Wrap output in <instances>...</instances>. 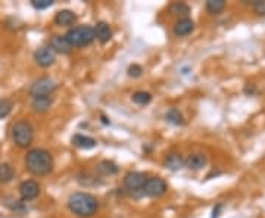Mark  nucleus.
I'll return each mask as SVG.
<instances>
[{
  "label": "nucleus",
  "mask_w": 265,
  "mask_h": 218,
  "mask_svg": "<svg viewBox=\"0 0 265 218\" xmlns=\"http://www.w3.org/2000/svg\"><path fill=\"white\" fill-rule=\"evenodd\" d=\"M208 162L207 155L204 154H191L184 159V167H187L189 170L197 171V170H202Z\"/></svg>",
  "instance_id": "obj_11"
},
{
  "label": "nucleus",
  "mask_w": 265,
  "mask_h": 218,
  "mask_svg": "<svg viewBox=\"0 0 265 218\" xmlns=\"http://www.w3.org/2000/svg\"><path fill=\"white\" fill-rule=\"evenodd\" d=\"M194 28V24L191 20L189 18H180L175 25H174V34L177 37H184V36H189Z\"/></svg>",
  "instance_id": "obj_13"
},
{
  "label": "nucleus",
  "mask_w": 265,
  "mask_h": 218,
  "mask_svg": "<svg viewBox=\"0 0 265 218\" xmlns=\"http://www.w3.org/2000/svg\"><path fill=\"white\" fill-rule=\"evenodd\" d=\"M52 106V98L47 96V98H33V102H31V108L36 111V112H46L49 111V108Z\"/></svg>",
  "instance_id": "obj_17"
},
{
  "label": "nucleus",
  "mask_w": 265,
  "mask_h": 218,
  "mask_svg": "<svg viewBox=\"0 0 265 218\" xmlns=\"http://www.w3.org/2000/svg\"><path fill=\"white\" fill-rule=\"evenodd\" d=\"M164 167L171 170V171H178L184 167V159L180 154L177 152H172V154H168L164 159Z\"/></svg>",
  "instance_id": "obj_14"
},
{
  "label": "nucleus",
  "mask_w": 265,
  "mask_h": 218,
  "mask_svg": "<svg viewBox=\"0 0 265 218\" xmlns=\"http://www.w3.org/2000/svg\"><path fill=\"white\" fill-rule=\"evenodd\" d=\"M31 5H33L36 9L41 11V9L50 8V6L53 5V0H31Z\"/></svg>",
  "instance_id": "obj_25"
},
{
  "label": "nucleus",
  "mask_w": 265,
  "mask_h": 218,
  "mask_svg": "<svg viewBox=\"0 0 265 218\" xmlns=\"http://www.w3.org/2000/svg\"><path fill=\"white\" fill-rule=\"evenodd\" d=\"M49 46H50V49L56 53H63V55H66V53H70L71 50H73V46L70 44V41L66 40V37L65 36H53L52 39H50V41H49Z\"/></svg>",
  "instance_id": "obj_10"
},
{
  "label": "nucleus",
  "mask_w": 265,
  "mask_h": 218,
  "mask_svg": "<svg viewBox=\"0 0 265 218\" xmlns=\"http://www.w3.org/2000/svg\"><path fill=\"white\" fill-rule=\"evenodd\" d=\"M73 143L77 148H81V149H92L96 146V140L93 137L83 136V134H76L73 137Z\"/></svg>",
  "instance_id": "obj_16"
},
{
  "label": "nucleus",
  "mask_w": 265,
  "mask_h": 218,
  "mask_svg": "<svg viewBox=\"0 0 265 218\" xmlns=\"http://www.w3.org/2000/svg\"><path fill=\"white\" fill-rule=\"evenodd\" d=\"M38 193H40V187L34 180H27L19 186V195L22 200H33L38 196Z\"/></svg>",
  "instance_id": "obj_9"
},
{
  "label": "nucleus",
  "mask_w": 265,
  "mask_h": 218,
  "mask_svg": "<svg viewBox=\"0 0 265 218\" xmlns=\"http://www.w3.org/2000/svg\"><path fill=\"white\" fill-rule=\"evenodd\" d=\"M146 196L151 198H159L167 192V183L159 177H151L146 180L145 187L142 190Z\"/></svg>",
  "instance_id": "obj_6"
},
{
  "label": "nucleus",
  "mask_w": 265,
  "mask_h": 218,
  "mask_svg": "<svg viewBox=\"0 0 265 218\" xmlns=\"http://www.w3.org/2000/svg\"><path fill=\"white\" fill-rule=\"evenodd\" d=\"M95 37H96L100 43H108V41L111 40V37H112V30H111V27H109L106 22H103V21L97 22L96 27H95Z\"/></svg>",
  "instance_id": "obj_15"
},
{
  "label": "nucleus",
  "mask_w": 265,
  "mask_h": 218,
  "mask_svg": "<svg viewBox=\"0 0 265 218\" xmlns=\"http://www.w3.org/2000/svg\"><path fill=\"white\" fill-rule=\"evenodd\" d=\"M221 205H217L215 208H214V211H212V218H218L220 217V211H221Z\"/></svg>",
  "instance_id": "obj_28"
},
{
  "label": "nucleus",
  "mask_w": 265,
  "mask_h": 218,
  "mask_svg": "<svg viewBox=\"0 0 265 218\" xmlns=\"http://www.w3.org/2000/svg\"><path fill=\"white\" fill-rule=\"evenodd\" d=\"M15 177V170L9 164H0V183H9Z\"/></svg>",
  "instance_id": "obj_18"
},
{
  "label": "nucleus",
  "mask_w": 265,
  "mask_h": 218,
  "mask_svg": "<svg viewBox=\"0 0 265 218\" xmlns=\"http://www.w3.org/2000/svg\"><path fill=\"white\" fill-rule=\"evenodd\" d=\"M142 72H143V69H142V66L140 65H131L130 68H128V76L130 77H140L142 76Z\"/></svg>",
  "instance_id": "obj_26"
},
{
  "label": "nucleus",
  "mask_w": 265,
  "mask_h": 218,
  "mask_svg": "<svg viewBox=\"0 0 265 218\" xmlns=\"http://www.w3.org/2000/svg\"><path fill=\"white\" fill-rule=\"evenodd\" d=\"M252 5H253V9L256 14L265 15V0H255Z\"/></svg>",
  "instance_id": "obj_27"
},
{
  "label": "nucleus",
  "mask_w": 265,
  "mask_h": 218,
  "mask_svg": "<svg viewBox=\"0 0 265 218\" xmlns=\"http://www.w3.org/2000/svg\"><path fill=\"white\" fill-rule=\"evenodd\" d=\"M57 84L50 77H41L36 80L30 87V96L31 98H47L56 90Z\"/></svg>",
  "instance_id": "obj_5"
},
{
  "label": "nucleus",
  "mask_w": 265,
  "mask_h": 218,
  "mask_svg": "<svg viewBox=\"0 0 265 218\" xmlns=\"http://www.w3.org/2000/svg\"><path fill=\"white\" fill-rule=\"evenodd\" d=\"M170 12L172 15H181L183 18H187V15L190 14V8L186 5V3H181V2H175L170 6Z\"/></svg>",
  "instance_id": "obj_20"
},
{
  "label": "nucleus",
  "mask_w": 265,
  "mask_h": 218,
  "mask_svg": "<svg viewBox=\"0 0 265 218\" xmlns=\"http://www.w3.org/2000/svg\"><path fill=\"white\" fill-rule=\"evenodd\" d=\"M97 171L102 174V176H112L115 173H118V167L111 162V161H102L99 165H97Z\"/></svg>",
  "instance_id": "obj_19"
},
{
  "label": "nucleus",
  "mask_w": 265,
  "mask_h": 218,
  "mask_svg": "<svg viewBox=\"0 0 265 218\" xmlns=\"http://www.w3.org/2000/svg\"><path fill=\"white\" fill-rule=\"evenodd\" d=\"M34 60L37 62V65H40L43 68H47V66L55 63L56 55L50 47H38L34 52Z\"/></svg>",
  "instance_id": "obj_8"
},
{
  "label": "nucleus",
  "mask_w": 265,
  "mask_h": 218,
  "mask_svg": "<svg viewBox=\"0 0 265 218\" xmlns=\"http://www.w3.org/2000/svg\"><path fill=\"white\" fill-rule=\"evenodd\" d=\"M25 168L34 176H46L53 170V157L46 149H31L25 155Z\"/></svg>",
  "instance_id": "obj_1"
},
{
  "label": "nucleus",
  "mask_w": 265,
  "mask_h": 218,
  "mask_svg": "<svg viewBox=\"0 0 265 218\" xmlns=\"http://www.w3.org/2000/svg\"><path fill=\"white\" fill-rule=\"evenodd\" d=\"M148 177L143 174V173H139V171H132V173H128L124 178V186L131 190V192H137V190H143L145 187V183H146Z\"/></svg>",
  "instance_id": "obj_7"
},
{
  "label": "nucleus",
  "mask_w": 265,
  "mask_h": 218,
  "mask_svg": "<svg viewBox=\"0 0 265 218\" xmlns=\"http://www.w3.org/2000/svg\"><path fill=\"white\" fill-rule=\"evenodd\" d=\"M226 8L224 0H208L207 2V11L209 14H220Z\"/></svg>",
  "instance_id": "obj_21"
},
{
  "label": "nucleus",
  "mask_w": 265,
  "mask_h": 218,
  "mask_svg": "<svg viewBox=\"0 0 265 218\" xmlns=\"http://www.w3.org/2000/svg\"><path fill=\"white\" fill-rule=\"evenodd\" d=\"M14 108V102L11 99H0V119L8 117Z\"/></svg>",
  "instance_id": "obj_23"
},
{
  "label": "nucleus",
  "mask_w": 265,
  "mask_h": 218,
  "mask_svg": "<svg viewBox=\"0 0 265 218\" xmlns=\"http://www.w3.org/2000/svg\"><path fill=\"white\" fill-rule=\"evenodd\" d=\"M167 121H170L171 124H175V125H180V124L184 122L181 114H180L175 108H172V109H170V111L167 112Z\"/></svg>",
  "instance_id": "obj_24"
},
{
  "label": "nucleus",
  "mask_w": 265,
  "mask_h": 218,
  "mask_svg": "<svg viewBox=\"0 0 265 218\" xmlns=\"http://www.w3.org/2000/svg\"><path fill=\"white\" fill-rule=\"evenodd\" d=\"M12 139L17 146L28 148L34 140V128L25 119H21L14 124L12 127Z\"/></svg>",
  "instance_id": "obj_4"
},
{
  "label": "nucleus",
  "mask_w": 265,
  "mask_h": 218,
  "mask_svg": "<svg viewBox=\"0 0 265 218\" xmlns=\"http://www.w3.org/2000/svg\"><path fill=\"white\" fill-rule=\"evenodd\" d=\"M77 21V15L73 12V11H59L55 17V24L59 25V27H70V25H74V22Z\"/></svg>",
  "instance_id": "obj_12"
},
{
  "label": "nucleus",
  "mask_w": 265,
  "mask_h": 218,
  "mask_svg": "<svg viewBox=\"0 0 265 218\" xmlns=\"http://www.w3.org/2000/svg\"><path fill=\"white\" fill-rule=\"evenodd\" d=\"M68 208L73 214L83 217V218H89L96 214V211L99 208V202L90 193L77 192L68 198Z\"/></svg>",
  "instance_id": "obj_2"
},
{
  "label": "nucleus",
  "mask_w": 265,
  "mask_h": 218,
  "mask_svg": "<svg viewBox=\"0 0 265 218\" xmlns=\"http://www.w3.org/2000/svg\"><path fill=\"white\" fill-rule=\"evenodd\" d=\"M66 40L70 41L73 47H84L89 46L96 37H95V28L89 25H81V27H74L70 28L68 33L65 34Z\"/></svg>",
  "instance_id": "obj_3"
},
{
  "label": "nucleus",
  "mask_w": 265,
  "mask_h": 218,
  "mask_svg": "<svg viewBox=\"0 0 265 218\" xmlns=\"http://www.w3.org/2000/svg\"><path fill=\"white\" fill-rule=\"evenodd\" d=\"M131 99H132V102L137 103V105H148L152 100V96L148 92H137V93L132 95Z\"/></svg>",
  "instance_id": "obj_22"
}]
</instances>
